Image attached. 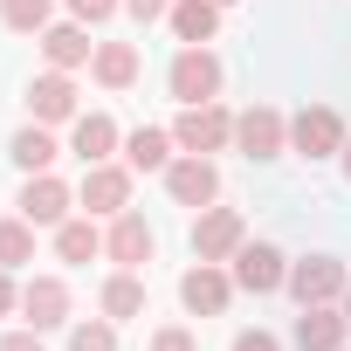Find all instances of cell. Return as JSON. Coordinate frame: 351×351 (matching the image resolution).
I'll use <instances>...</instances> for the list:
<instances>
[{
	"label": "cell",
	"mask_w": 351,
	"mask_h": 351,
	"mask_svg": "<svg viewBox=\"0 0 351 351\" xmlns=\"http://www.w3.org/2000/svg\"><path fill=\"white\" fill-rule=\"evenodd\" d=\"M221 83H228V69H221V56L207 42H180V56L165 62V90L180 97V104H214Z\"/></svg>",
	"instance_id": "1"
},
{
	"label": "cell",
	"mask_w": 351,
	"mask_h": 351,
	"mask_svg": "<svg viewBox=\"0 0 351 351\" xmlns=\"http://www.w3.org/2000/svg\"><path fill=\"white\" fill-rule=\"evenodd\" d=\"M172 138H180V152H228V145H234V110H228L221 97H214V104H180Z\"/></svg>",
	"instance_id": "2"
},
{
	"label": "cell",
	"mask_w": 351,
	"mask_h": 351,
	"mask_svg": "<svg viewBox=\"0 0 351 351\" xmlns=\"http://www.w3.org/2000/svg\"><path fill=\"white\" fill-rule=\"evenodd\" d=\"M344 138H351V131H344V117H337L330 104H303V110L289 117V152H296V158H337Z\"/></svg>",
	"instance_id": "3"
},
{
	"label": "cell",
	"mask_w": 351,
	"mask_h": 351,
	"mask_svg": "<svg viewBox=\"0 0 351 351\" xmlns=\"http://www.w3.org/2000/svg\"><path fill=\"white\" fill-rule=\"evenodd\" d=\"M234 152L255 158V165H262V158H282V152H289V117H282L276 104L241 110V117H234Z\"/></svg>",
	"instance_id": "4"
},
{
	"label": "cell",
	"mask_w": 351,
	"mask_h": 351,
	"mask_svg": "<svg viewBox=\"0 0 351 351\" xmlns=\"http://www.w3.org/2000/svg\"><path fill=\"white\" fill-rule=\"evenodd\" d=\"M248 241V221L234 214V207H200L193 214V262H234V248Z\"/></svg>",
	"instance_id": "5"
},
{
	"label": "cell",
	"mask_w": 351,
	"mask_h": 351,
	"mask_svg": "<svg viewBox=\"0 0 351 351\" xmlns=\"http://www.w3.org/2000/svg\"><path fill=\"white\" fill-rule=\"evenodd\" d=\"M228 269H234V289H248V296H276L289 282V255L276 241H241Z\"/></svg>",
	"instance_id": "6"
},
{
	"label": "cell",
	"mask_w": 351,
	"mask_h": 351,
	"mask_svg": "<svg viewBox=\"0 0 351 351\" xmlns=\"http://www.w3.org/2000/svg\"><path fill=\"white\" fill-rule=\"evenodd\" d=\"M165 193L180 200V207H193V214L214 207V200H221V172H214V158H207V152H180V158L165 165Z\"/></svg>",
	"instance_id": "7"
},
{
	"label": "cell",
	"mask_w": 351,
	"mask_h": 351,
	"mask_svg": "<svg viewBox=\"0 0 351 351\" xmlns=\"http://www.w3.org/2000/svg\"><path fill=\"white\" fill-rule=\"evenodd\" d=\"M180 303H186V317H221L234 303V269L228 262H193L180 276Z\"/></svg>",
	"instance_id": "8"
},
{
	"label": "cell",
	"mask_w": 351,
	"mask_h": 351,
	"mask_svg": "<svg viewBox=\"0 0 351 351\" xmlns=\"http://www.w3.org/2000/svg\"><path fill=\"white\" fill-rule=\"evenodd\" d=\"M344 282H351V276H344L337 255H303V262H289V282H282V289H289L296 310H303V303H337Z\"/></svg>",
	"instance_id": "9"
},
{
	"label": "cell",
	"mask_w": 351,
	"mask_h": 351,
	"mask_svg": "<svg viewBox=\"0 0 351 351\" xmlns=\"http://www.w3.org/2000/svg\"><path fill=\"white\" fill-rule=\"evenodd\" d=\"M131 180H138V172L131 165H117V158H104V165H83V186H76V200L90 207V214H124L131 207Z\"/></svg>",
	"instance_id": "10"
},
{
	"label": "cell",
	"mask_w": 351,
	"mask_h": 351,
	"mask_svg": "<svg viewBox=\"0 0 351 351\" xmlns=\"http://www.w3.org/2000/svg\"><path fill=\"white\" fill-rule=\"evenodd\" d=\"M28 117L35 124H76V69H42L28 83Z\"/></svg>",
	"instance_id": "11"
},
{
	"label": "cell",
	"mask_w": 351,
	"mask_h": 351,
	"mask_svg": "<svg viewBox=\"0 0 351 351\" xmlns=\"http://www.w3.org/2000/svg\"><path fill=\"white\" fill-rule=\"evenodd\" d=\"M14 207H21L35 228H62V221H69V207H76V193H69V180H56V172H28Z\"/></svg>",
	"instance_id": "12"
},
{
	"label": "cell",
	"mask_w": 351,
	"mask_h": 351,
	"mask_svg": "<svg viewBox=\"0 0 351 351\" xmlns=\"http://www.w3.org/2000/svg\"><path fill=\"white\" fill-rule=\"evenodd\" d=\"M104 255L117 262V269H145L152 255H158V234H152V221L145 214H110V234H104Z\"/></svg>",
	"instance_id": "13"
},
{
	"label": "cell",
	"mask_w": 351,
	"mask_h": 351,
	"mask_svg": "<svg viewBox=\"0 0 351 351\" xmlns=\"http://www.w3.org/2000/svg\"><path fill=\"white\" fill-rule=\"evenodd\" d=\"M344 337H351V324H344L337 303H303L296 324H289V344L296 351H344Z\"/></svg>",
	"instance_id": "14"
},
{
	"label": "cell",
	"mask_w": 351,
	"mask_h": 351,
	"mask_svg": "<svg viewBox=\"0 0 351 351\" xmlns=\"http://www.w3.org/2000/svg\"><path fill=\"white\" fill-rule=\"evenodd\" d=\"M21 317L35 330H62L69 324V282L62 276H28L21 282Z\"/></svg>",
	"instance_id": "15"
},
{
	"label": "cell",
	"mask_w": 351,
	"mask_h": 351,
	"mask_svg": "<svg viewBox=\"0 0 351 351\" xmlns=\"http://www.w3.org/2000/svg\"><path fill=\"white\" fill-rule=\"evenodd\" d=\"M35 42H42V62L49 69H90V56H97V42H90L83 21H49Z\"/></svg>",
	"instance_id": "16"
},
{
	"label": "cell",
	"mask_w": 351,
	"mask_h": 351,
	"mask_svg": "<svg viewBox=\"0 0 351 351\" xmlns=\"http://www.w3.org/2000/svg\"><path fill=\"white\" fill-rule=\"evenodd\" d=\"M69 152H76L83 165H104L110 152H124V131H117V117H110V110H83V117L69 124Z\"/></svg>",
	"instance_id": "17"
},
{
	"label": "cell",
	"mask_w": 351,
	"mask_h": 351,
	"mask_svg": "<svg viewBox=\"0 0 351 351\" xmlns=\"http://www.w3.org/2000/svg\"><path fill=\"white\" fill-rule=\"evenodd\" d=\"M172 158H180L172 124H138V131H124V165H131V172H165Z\"/></svg>",
	"instance_id": "18"
},
{
	"label": "cell",
	"mask_w": 351,
	"mask_h": 351,
	"mask_svg": "<svg viewBox=\"0 0 351 351\" xmlns=\"http://www.w3.org/2000/svg\"><path fill=\"white\" fill-rule=\"evenodd\" d=\"M138 69H145L138 42H97V56H90V76H97L104 90H131V83H138Z\"/></svg>",
	"instance_id": "19"
},
{
	"label": "cell",
	"mask_w": 351,
	"mask_h": 351,
	"mask_svg": "<svg viewBox=\"0 0 351 351\" xmlns=\"http://www.w3.org/2000/svg\"><path fill=\"white\" fill-rule=\"evenodd\" d=\"M56 152H62V145H56V138H49V124H35V117L8 138V158L21 165V180H28V172H56Z\"/></svg>",
	"instance_id": "20"
},
{
	"label": "cell",
	"mask_w": 351,
	"mask_h": 351,
	"mask_svg": "<svg viewBox=\"0 0 351 351\" xmlns=\"http://www.w3.org/2000/svg\"><path fill=\"white\" fill-rule=\"evenodd\" d=\"M165 28L180 35V42H214L221 35V0H172Z\"/></svg>",
	"instance_id": "21"
},
{
	"label": "cell",
	"mask_w": 351,
	"mask_h": 351,
	"mask_svg": "<svg viewBox=\"0 0 351 351\" xmlns=\"http://www.w3.org/2000/svg\"><path fill=\"white\" fill-rule=\"evenodd\" d=\"M56 255H62L69 269L97 262V255H104V234H97V214H69V221L56 228Z\"/></svg>",
	"instance_id": "22"
},
{
	"label": "cell",
	"mask_w": 351,
	"mask_h": 351,
	"mask_svg": "<svg viewBox=\"0 0 351 351\" xmlns=\"http://www.w3.org/2000/svg\"><path fill=\"white\" fill-rule=\"evenodd\" d=\"M97 310H104L110 324H124V317H145V276H138V269H117V276L97 289Z\"/></svg>",
	"instance_id": "23"
},
{
	"label": "cell",
	"mask_w": 351,
	"mask_h": 351,
	"mask_svg": "<svg viewBox=\"0 0 351 351\" xmlns=\"http://www.w3.org/2000/svg\"><path fill=\"white\" fill-rule=\"evenodd\" d=\"M21 262H35V221L8 214L0 221V269H21Z\"/></svg>",
	"instance_id": "24"
},
{
	"label": "cell",
	"mask_w": 351,
	"mask_h": 351,
	"mask_svg": "<svg viewBox=\"0 0 351 351\" xmlns=\"http://www.w3.org/2000/svg\"><path fill=\"white\" fill-rule=\"evenodd\" d=\"M56 21L49 0H0V28H14V35H42Z\"/></svg>",
	"instance_id": "25"
},
{
	"label": "cell",
	"mask_w": 351,
	"mask_h": 351,
	"mask_svg": "<svg viewBox=\"0 0 351 351\" xmlns=\"http://www.w3.org/2000/svg\"><path fill=\"white\" fill-rule=\"evenodd\" d=\"M69 351H117V324H110V317H83V324H69Z\"/></svg>",
	"instance_id": "26"
},
{
	"label": "cell",
	"mask_w": 351,
	"mask_h": 351,
	"mask_svg": "<svg viewBox=\"0 0 351 351\" xmlns=\"http://www.w3.org/2000/svg\"><path fill=\"white\" fill-rule=\"evenodd\" d=\"M145 351H200V337H193V330H186V324H158V330H152V344H145Z\"/></svg>",
	"instance_id": "27"
},
{
	"label": "cell",
	"mask_w": 351,
	"mask_h": 351,
	"mask_svg": "<svg viewBox=\"0 0 351 351\" xmlns=\"http://www.w3.org/2000/svg\"><path fill=\"white\" fill-rule=\"evenodd\" d=\"M117 8H124V0H69V21H83V28H104Z\"/></svg>",
	"instance_id": "28"
},
{
	"label": "cell",
	"mask_w": 351,
	"mask_h": 351,
	"mask_svg": "<svg viewBox=\"0 0 351 351\" xmlns=\"http://www.w3.org/2000/svg\"><path fill=\"white\" fill-rule=\"evenodd\" d=\"M124 14H131L138 28H152V21H165V14H172V0H124Z\"/></svg>",
	"instance_id": "29"
},
{
	"label": "cell",
	"mask_w": 351,
	"mask_h": 351,
	"mask_svg": "<svg viewBox=\"0 0 351 351\" xmlns=\"http://www.w3.org/2000/svg\"><path fill=\"white\" fill-rule=\"evenodd\" d=\"M228 351H282V337H276V330H234Z\"/></svg>",
	"instance_id": "30"
},
{
	"label": "cell",
	"mask_w": 351,
	"mask_h": 351,
	"mask_svg": "<svg viewBox=\"0 0 351 351\" xmlns=\"http://www.w3.org/2000/svg\"><path fill=\"white\" fill-rule=\"evenodd\" d=\"M21 310V282H14V269H0V317H14Z\"/></svg>",
	"instance_id": "31"
},
{
	"label": "cell",
	"mask_w": 351,
	"mask_h": 351,
	"mask_svg": "<svg viewBox=\"0 0 351 351\" xmlns=\"http://www.w3.org/2000/svg\"><path fill=\"white\" fill-rule=\"evenodd\" d=\"M0 351H42V330H35V324H28V330H8Z\"/></svg>",
	"instance_id": "32"
},
{
	"label": "cell",
	"mask_w": 351,
	"mask_h": 351,
	"mask_svg": "<svg viewBox=\"0 0 351 351\" xmlns=\"http://www.w3.org/2000/svg\"><path fill=\"white\" fill-rule=\"evenodd\" d=\"M337 165H344V180H351V138H344V152H337Z\"/></svg>",
	"instance_id": "33"
},
{
	"label": "cell",
	"mask_w": 351,
	"mask_h": 351,
	"mask_svg": "<svg viewBox=\"0 0 351 351\" xmlns=\"http://www.w3.org/2000/svg\"><path fill=\"white\" fill-rule=\"evenodd\" d=\"M337 310H344V324H351V282H344V296H337Z\"/></svg>",
	"instance_id": "34"
},
{
	"label": "cell",
	"mask_w": 351,
	"mask_h": 351,
	"mask_svg": "<svg viewBox=\"0 0 351 351\" xmlns=\"http://www.w3.org/2000/svg\"><path fill=\"white\" fill-rule=\"evenodd\" d=\"M221 8H234V0H221Z\"/></svg>",
	"instance_id": "35"
}]
</instances>
